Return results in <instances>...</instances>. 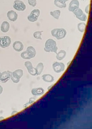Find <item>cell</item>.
<instances>
[{
  "label": "cell",
  "mask_w": 92,
  "mask_h": 129,
  "mask_svg": "<svg viewBox=\"0 0 92 129\" xmlns=\"http://www.w3.org/2000/svg\"><path fill=\"white\" fill-rule=\"evenodd\" d=\"M44 50L46 52H52L57 53L58 48L56 42L52 39H50L46 41Z\"/></svg>",
  "instance_id": "cell-1"
},
{
  "label": "cell",
  "mask_w": 92,
  "mask_h": 129,
  "mask_svg": "<svg viewBox=\"0 0 92 129\" xmlns=\"http://www.w3.org/2000/svg\"><path fill=\"white\" fill-rule=\"evenodd\" d=\"M52 36L55 37L58 40L63 39L65 37L66 34V31L63 28H56L52 30L51 31Z\"/></svg>",
  "instance_id": "cell-2"
},
{
  "label": "cell",
  "mask_w": 92,
  "mask_h": 129,
  "mask_svg": "<svg viewBox=\"0 0 92 129\" xmlns=\"http://www.w3.org/2000/svg\"><path fill=\"white\" fill-rule=\"evenodd\" d=\"M23 75V71L21 69H18L12 73L11 78L12 81L16 83H18Z\"/></svg>",
  "instance_id": "cell-3"
},
{
  "label": "cell",
  "mask_w": 92,
  "mask_h": 129,
  "mask_svg": "<svg viewBox=\"0 0 92 129\" xmlns=\"http://www.w3.org/2000/svg\"><path fill=\"white\" fill-rule=\"evenodd\" d=\"M40 13V12L39 9L34 10L27 17V19L30 22H35L38 20Z\"/></svg>",
  "instance_id": "cell-4"
},
{
  "label": "cell",
  "mask_w": 92,
  "mask_h": 129,
  "mask_svg": "<svg viewBox=\"0 0 92 129\" xmlns=\"http://www.w3.org/2000/svg\"><path fill=\"white\" fill-rule=\"evenodd\" d=\"M11 43L10 38L5 36L0 38V47L5 48L9 47Z\"/></svg>",
  "instance_id": "cell-5"
},
{
  "label": "cell",
  "mask_w": 92,
  "mask_h": 129,
  "mask_svg": "<svg viewBox=\"0 0 92 129\" xmlns=\"http://www.w3.org/2000/svg\"><path fill=\"white\" fill-rule=\"evenodd\" d=\"M76 18L83 21H86L87 19L86 16L83 12L82 10L78 8L75 10L73 12Z\"/></svg>",
  "instance_id": "cell-6"
},
{
  "label": "cell",
  "mask_w": 92,
  "mask_h": 129,
  "mask_svg": "<svg viewBox=\"0 0 92 129\" xmlns=\"http://www.w3.org/2000/svg\"><path fill=\"white\" fill-rule=\"evenodd\" d=\"M13 8L18 11H23L26 9V6L22 1L16 0L14 2Z\"/></svg>",
  "instance_id": "cell-7"
},
{
  "label": "cell",
  "mask_w": 92,
  "mask_h": 129,
  "mask_svg": "<svg viewBox=\"0 0 92 129\" xmlns=\"http://www.w3.org/2000/svg\"><path fill=\"white\" fill-rule=\"evenodd\" d=\"M52 67L54 72L60 73L64 70L65 65L63 63L56 62L53 64Z\"/></svg>",
  "instance_id": "cell-8"
},
{
  "label": "cell",
  "mask_w": 92,
  "mask_h": 129,
  "mask_svg": "<svg viewBox=\"0 0 92 129\" xmlns=\"http://www.w3.org/2000/svg\"><path fill=\"white\" fill-rule=\"evenodd\" d=\"M12 73L9 71L0 73V81L3 83L7 82L11 78Z\"/></svg>",
  "instance_id": "cell-9"
},
{
  "label": "cell",
  "mask_w": 92,
  "mask_h": 129,
  "mask_svg": "<svg viewBox=\"0 0 92 129\" xmlns=\"http://www.w3.org/2000/svg\"><path fill=\"white\" fill-rule=\"evenodd\" d=\"M25 65L30 74L33 76H36L37 75L36 70V68L33 67L31 62L30 61L26 62Z\"/></svg>",
  "instance_id": "cell-10"
},
{
  "label": "cell",
  "mask_w": 92,
  "mask_h": 129,
  "mask_svg": "<svg viewBox=\"0 0 92 129\" xmlns=\"http://www.w3.org/2000/svg\"><path fill=\"white\" fill-rule=\"evenodd\" d=\"M80 3L78 0H72L70 3L69 6V11L73 12L75 10L79 8Z\"/></svg>",
  "instance_id": "cell-11"
},
{
  "label": "cell",
  "mask_w": 92,
  "mask_h": 129,
  "mask_svg": "<svg viewBox=\"0 0 92 129\" xmlns=\"http://www.w3.org/2000/svg\"><path fill=\"white\" fill-rule=\"evenodd\" d=\"M7 16L10 20L15 22L18 19V15L16 12L11 10L8 12Z\"/></svg>",
  "instance_id": "cell-12"
},
{
  "label": "cell",
  "mask_w": 92,
  "mask_h": 129,
  "mask_svg": "<svg viewBox=\"0 0 92 129\" xmlns=\"http://www.w3.org/2000/svg\"><path fill=\"white\" fill-rule=\"evenodd\" d=\"M13 47L16 51L18 52L21 51L23 49L24 45L21 42L16 41L13 44Z\"/></svg>",
  "instance_id": "cell-13"
},
{
  "label": "cell",
  "mask_w": 92,
  "mask_h": 129,
  "mask_svg": "<svg viewBox=\"0 0 92 129\" xmlns=\"http://www.w3.org/2000/svg\"><path fill=\"white\" fill-rule=\"evenodd\" d=\"M32 93L34 95H43L44 93V90L42 88H34L32 90Z\"/></svg>",
  "instance_id": "cell-14"
},
{
  "label": "cell",
  "mask_w": 92,
  "mask_h": 129,
  "mask_svg": "<svg viewBox=\"0 0 92 129\" xmlns=\"http://www.w3.org/2000/svg\"><path fill=\"white\" fill-rule=\"evenodd\" d=\"M10 27V24L7 21L3 22L1 26V30L2 32L6 33L9 30Z\"/></svg>",
  "instance_id": "cell-15"
},
{
  "label": "cell",
  "mask_w": 92,
  "mask_h": 129,
  "mask_svg": "<svg viewBox=\"0 0 92 129\" xmlns=\"http://www.w3.org/2000/svg\"><path fill=\"white\" fill-rule=\"evenodd\" d=\"M26 51L31 58L35 56L36 54V51L35 49L32 47H28L27 48Z\"/></svg>",
  "instance_id": "cell-16"
},
{
  "label": "cell",
  "mask_w": 92,
  "mask_h": 129,
  "mask_svg": "<svg viewBox=\"0 0 92 129\" xmlns=\"http://www.w3.org/2000/svg\"><path fill=\"white\" fill-rule=\"evenodd\" d=\"M44 81L47 82H52L54 81V78L52 75L50 74H44L42 76Z\"/></svg>",
  "instance_id": "cell-17"
},
{
  "label": "cell",
  "mask_w": 92,
  "mask_h": 129,
  "mask_svg": "<svg viewBox=\"0 0 92 129\" xmlns=\"http://www.w3.org/2000/svg\"><path fill=\"white\" fill-rule=\"evenodd\" d=\"M66 52L64 50H61L56 54V58L59 60H61L65 57L66 55Z\"/></svg>",
  "instance_id": "cell-18"
},
{
  "label": "cell",
  "mask_w": 92,
  "mask_h": 129,
  "mask_svg": "<svg viewBox=\"0 0 92 129\" xmlns=\"http://www.w3.org/2000/svg\"><path fill=\"white\" fill-rule=\"evenodd\" d=\"M44 68V66L42 62H40L36 66V68L37 71V75H40L42 74Z\"/></svg>",
  "instance_id": "cell-19"
},
{
  "label": "cell",
  "mask_w": 92,
  "mask_h": 129,
  "mask_svg": "<svg viewBox=\"0 0 92 129\" xmlns=\"http://www.w3.org/2000/svg\"><path fill=\"white\" fill-rule=\"evenodd\" d=\"M61 12L60 10H54L53 12H50V14L54 18L58 20L59 18L60 14Z\"/></svg>",
  "instance_id": "cell-20"
},
{
  "label": "cell",
  "mask_w": 92,
  "mask_h": 129,
  "mask_svg": "<svg viewBox=\"0 0 92 129\" xmlns=\"http://www.w3.org/2000/svg\"><path fill=\"white\" fill-rule=\"evenodd\" d=\"M78 29L80 32L83 33L86 29V24L84 23H80L78 24Z\"/></svg>",
  "instance_id": "cell-21"
},
{
  "label": "cell",
  "mask_w": 92,
  "mask_h": 129,
  "mask_svg": "<svg viewBox=\"0 0 92 129\" xmlns=\"http://www.w3.org/2000/svg\"><path fill=\"white\" fill-rule=\"evenodd\" d=\"M54 4L58 7L61 8H66V3L62 4V3L59 2L57 0H54Z\"/></svg>",
  "instance_id": "cell-22"
},
{
  "label": "cell",
  "mask_w": 92,
  "mask_h": 129,
  "mask_svg": "<svg viewBox=\"0 0 92 129\" xmlns=\"http://www.w3.org/2000/svg\"><path fill=\"white\" fill-rule=\"evenodd\" d=\"M43 32V31H36L34 33L33 36L36 39L42 40V33Z\"/></svg>",
  "instance_id": "cell-23"
},
{
  "label": "cell",
  "mask_w": 92,
  "mask_h": 129,
  "mask_svg": "<svg viewBox=\"0 0 92 129\" xmlns=\"http://www.w3.org/2000/svg\"><path fill=\"white\" fill-rule=\"evenodd\" d=\"M21 57L24 59H30L31 58L26 51L22 52L21 54Z\"/></svg>",
  "instance_id": "cell-24"
},
{
  "label": "cell",
  "mask_w": 92,
  "mask_h": 129,
  "mask_svg": "<svg viewBox=\"0 0 92 129\" xmlns=\"http://www.w3.org/2000/svg\"><path fill=\"white\" fill-rule=\"evenodd\" d=\"M29 5L33 7L36 6V0H28Z\"/></svg>",
  "instance_id": "cell-25"
},
{
  "label": "cell",
  "mask_w": 92,
  "mask_h": 129,
  "mask_svg": "<svg viewBox=\"0 0 92 129\" xmlns=\"http://www.w3.org/2000/svg\"><path fill=\"white\" fill-rule=\"evenodd\" d=\"M90 9V5H88L85 9V12L87 13L88 14L89 12Z\"/></svg>",
  "instance_id": "cell-26"
},
{
  "label": "cell",
  "mask_w": 92,
  "mask_h": 129,
  "mask_svg": "<svg viewBox=\"0 0 92 129\" xmlns=\"http://www.w3.org/2000/svg\"><path fill=\"white\" fill-rule=\"evenodd\" d=\"M57 1L62 4H64L66 2L65 0H57Z\"/></svg>",
  "instance_id": "cell-27"
},
{
  "label": "cell",
  "mask_w": 92,
  "mask_h": 129,
  "mask_svg": "<svg viewBox=\"0 0 92 129\" xmlns=\"http://www.w3.org/2000/svg\"><path fill=\"white\" fill-rule=\"evenodd\" d=\"M3 91V88L0 85V94L2 93Z\"/></svg>",
  "instance_id": "cell-28"
},
{
  "label": "cell",
  "mask_w": 92,
  "mask_h": 129,
  "mask_svg": "<svg viewBox=\"0 0 92 129\" xmlns=\"http://www.w3.org/2000/svg\"><path fill=\"white\" fill-rule=\"evenodd\" d=\"M4 119V117H0V120H2Z\"/></svg>",
  "instance_id": "cell-29"
},
{
  "label": "cell",
  "mask_w": 92,
  "mask_h": 129,
  "mask_svg": "<svg viewBox=\"0 0 92 129\" xmlns=\"http://www.w3.org/2000/svg\"><path fill=\"white\" fill-rule=\"evenodd\" d=\"M66 2L69 1V0H65Z\"/></svg>",
  "instance_id": "cell-30"
},
{
  "label": "cell",
  "mask_w": 92,
  "mask_h": 129,
  "mask_svg": "<svg viewBox=\"0 0 92 129\" xmlns=\"http://www.w3.org/2000/svg\"><path fill=\"white\" fill-rule=\"evenodd\" d=\"M81 1H84V0H81Z\"/></svg>",
  "instance_id": "cell-31"
}]
</instances>
